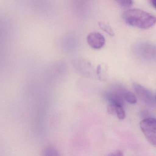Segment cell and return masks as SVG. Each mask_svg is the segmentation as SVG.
Segmentation results:
<instances>
[{
    "instance_id": "cell-3",
    "label": "cell",
    "mask_w": 156,
    "mask_h": 156,
    "mask_svg": "<svg viewBox=\"0 0 156 156\" xmlns=\"http://www.w3.org/2000/svg\"><path fill=\"white\" fill-rule=\"evenodd\" d=\"M134 89L139 99L148 105H154L155 103V97L152 92L140 84L134 83Z\"/></svg>"
},
{
    "instance_id": "cell-5",
    "label": "cell",
    "mask_w": 156,
    "mask_h": 156,
    "mask_svg": "<svg viewBox=\"0 0 156 156\" xmlns=\"http://www.w3.org/2000/svg\"><path fill=\"white\" fill-rule=\"evenodd\" d=\"M88 45L94 49H100L104 46L105 39L103 35L99 32L90 33L87 36Z\"/></svg>"
},
{
    "instance_id": "cell-1",
    "label": "cell",
    "mask_w": 156,
    "mask_h": 156,
    "mask_svg": "<svg viewBox=\"0 0 156 156\" xmlns=\"http://www.w3.org/2000/svg\"><path fill=\"white\" fill-rule=\"evenodd\" d=\"M122 16L127 24L141 29H148L156 23L155 16L140 9H129L123 13Z\"/></svg>"
},
{
    "instance_id": "cell-12",
    "label": "cell",
    "mask_w": 156,
    "mask_h": 156,
    "mask_svg": "<svg viewBox=\"0 0 156 156\" xmlns=\"http://www.w3.org/2000/svg\"><path fill=\"white\" fill-rule=\"evenodd\" d=\"M109 156H121L123 155L122 152L120 151V150H117V151H115L113 153H111Z\"/></svg>"
},
{
    "instance_id": "cell-6",
    "label": "cell",
    "mask_w": 156,
    "mask_h": 156,
    "mask_svg": "<svg viewBox=\"0 0 156 156\" xmlns=\"http://www.w3.org/2000/svg\"><path fill=\"white\" fill-rule=\"evenodd\" d=\"M105 99L110 104L115 106H123L124 104V99L119 93V92L115 89L113 91L108 92L105 93Z\"/></svg>"
},
{
    "instance_id": "cell-7",
    "label": "cell",
    "mask_w": 156,
    "mask_h": 156,
    "mask_svg": "<svg viewBox=\"0 0 156 156\" xmlns=\"http://www.w3.org/2000/svg\"><path fill=\"white\" fill-rule=\"evenodd\" d=\"M122 96L125 100L129 103L135 104L137 102V99L135 95L125 88H124L123 91Z\"/></svg>"
},
{
    "instance_id": "cell-8",
    "label": "cell",
    "mask_w": 156,
    "mask_h": 156,
    "mask_svg": "<svg viewBox=\"0 0 156 156\" xmlns=\"http://www.w3.org/2000/svg\"><path fill=\"white\" fill-rule=\"evenodd\" d=\"M99 27L100 28L103 30L104 31L107 33V34L111 36H114L115 35V33L113 30L112 28L110 26L108 25L106 23L104 22H100L98 23Z\"/></svg>"
},
{
    "instance_id": "cell-10",
    "label": "cell",
    "mask_w": 156,
    "mask_h": 156,
    "mask_svg": "<svg viewBox=\"0 0 156 156\" xmlns=\"http://www.w3.org/2000/svg\"><path fill=\"white\" fill-rule=\"evenodd\" d=\"M44 155L45 156H59L58 152L55 147L52 146H48L45 149Z\"/></svg>"
},
{
    "instance_id": "cell-13",
    "label": "cell",
    "mask_w": 156,
    "mask_h": 156,
    "mask_svg": "<svg viewBox=\"0 0 156 156\" xmlns=\"http://www.w3.org/2000/svg\"><path fill=\"white\" fill-rule=\"evenodd\" d=\"M152 5L156 9V0H151Z\"/></svg>"
},
{
    "instance_id": "cell-4",
    "label": "cell",
    "mask_w": 156,
    "mask_h": 156,
    "mask_svg": "<svg viewBox=\"0 0 156 156\" xmlns=\"http://www.w3.org/2000/svg\"><path fill=\"white\" fill-rule=\"evenodd\" d=\"M136 52L145 59H154L156 57V46L149 43H142L136 48Z\"/></svg>"
},
{
    "instance_id": "cell-14",
    "label": "cell",
    "mask_w": 156,
    "mask_h": 156,
    "mask_svg": "<svg viewBox=\"0 0 156 156\" xmlns=\"http://www.w3.org/2000/svg\"><path fill=\"white\" fill-rule=\"evenodd\" d=\"M155 101L156 102V94L155 96Z\"/></svg>"
},
{
    "instance_id": "cell-9",
    "label": "cell",
    "mask_w": 156,
    "mask_h": 156,
    "mask_svg": "<svg viewBox=\"0 0 156 156\" xmlns=\"http://www.w3.org/2000/svg\"><path fill=\"white\" fill-rule=\"evenodd\" d=\"M115 113L117 115L118 119L123 120L126 117V113L123 106H115Z\"/></svg>"
},
{
    "instance_id": "cell-11",
    "label": "cell",
    "mask_w": 156,
    "mask_h": 156,
    "mask_svg": "<svg viewBox=\"0 0 156 156\" xmlns=\"http://www.w3.org/2000/svg\"><path fill=\"white\" fill-rule=\"evenodd\" d=\"M122 7L128 8L131 7L133 3V0H115Z\"/></svg>"
},
{
    "instance_id": "cell-2",
    "label": "cell",
    "mask_w": 156,
    "mask_h": 156,
    "mask_svg": "<svg viewBox=\"0 0 156 156\" xmlns=\"http://www.w3.org/2000/svg\"><path fill=\"white\" fill-rule=\"evenodd\" d=\"M140 126L149 143L156 147V119L146 118L141 121Z\"/></svg>"
}]
</instances>
